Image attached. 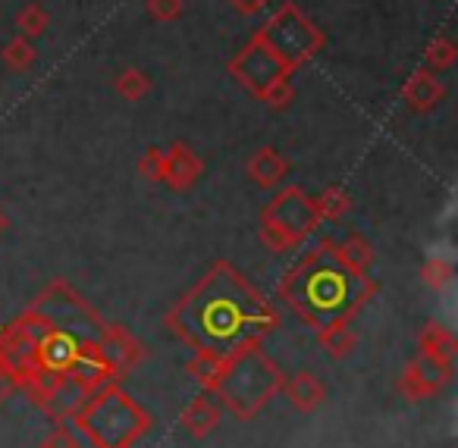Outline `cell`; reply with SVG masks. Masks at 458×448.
Returning a JSON list of instances; mask_svg holds the SVG:
<instances>
[{
	"instance_id": "cell-24",
	"label": "cell",
	"mask_w": 458,
	"mask_h": 448,
	"mask_svg": "<svg viewBox=\"0 0 458 448\" xmlns=\"http://www.w3.org/2000/svg\"><path fill=\"white\" fill-rule=\"evenodd\" d=\"M116 95L123 97V101H141V97L151 95V79H148V72L135 70V66H129V70H123L120 76H116L114 82Z\"/></svg>"
},
{
	"instance_id": "cell-23",
	"label": "cell",
	"mask_w": 458,
	"mask_h": 448,
	"mask_svg": "<svg viewBox=\"0 0 458 448\" xmlns=\"http://www.w3.org/2000/svg\"><path fill=\"white\" fill-rule=\"evenodd\" d=\"M47 26H51V16H47V10L41 7L38 0L26 4V7L16 13V32H20L22 38H29V41L41 38V35L47 32Z\"/></svg>"
},
{
	"instance_id": "cell-29",
	"label": "cell",
	"mask_w": 458,
	"mask_h": 448,
	"mask_svg": "<svg viewBox=\"0 0 458 448\" xmlns=\"http://www.w3.org/2000/svg\"><path fill=\"white\" fill-rule=\"evenodd\" d=\"M38 448H79V439H76V433L66 427V423H57V427H54L51 433L41 439Z\"/></svg>"
},
{
	"instance_id": "cell-22",
	"label": "cell",
	"mask_w": 458,
	"mask_h": 448,
	"mask_svg": "<svg viewBox=\"0 0 458 448\" xmlns=\"http://www.w3.org/2000/svg\"><path fill=\"white\" fill-rule=\"evenodd\" d=\"M35 41L22 38V35H16V38H10L7 45L0 47V60H4V66L13 72H26L35 66Z\"/></svg>"
},
{
	"instance_id": "cell-18",
	"label": "cell",
	"mask_w": 458,
	"mask_h": 448,
	"mask_svg": "<svg viewBox=\"0 0 458 448\" xmlns=\"http://www.w3.org/2000/svg\"><path fill=\"white\" fill-rule=\"evenodd\" d=\"M226 364H229V354H216V351H195V358L185 364L189 376L201 385V392H210L214 395L220 389V379L226 373Z\"/></svg>"
},
{
	"instance_id": "cell-27",
	"label": "cell",
	"mask_w": 458,
	"mask_h": 448,
	"mask_svg": "<svg viewBox=\"0 0 458 448\" xmlns=\"http://www.w3.org/2000/svg\"><path fill=\"white\" fill-rule=\"evenodd\" d=\"M139 176L148 182H164V148H148L139 157Z\"/></svg>"
},
{
	"instance_id": "cell-30",
	"label": "cell",
	"mask_w": 458,
	"mask_h": 448,
	"mask_svg": "<svg viewBox=\"0 0 458 448\" xmlns=\"http://www.w3.org/2000/svg\"><path fill=\"white\" fill-rule=\"evenodd\" d=\"M229 7L236 10V13H242V16H255V13H261L264 7H267L270 0H226Z\"/></svg>"
},
{
	"instance_id": "cell-8",
	"label": "cell",
	"mask_w": 458,
	"mask_h": 448,
	"mask_svg": "<svg viewBox=\"0 0 458 448\" xmlns=\"http://www.w3.org/2000/svg\"><path fill=\"white\" fill-rule=\"evenodd\" d=\"M29 308L38 310L45 320H51L54 326L66 329V333H72V335H76L79 329H82V335H91V333L98 335L104 326V320L98 317V310L91 308V304L85 301V298L79 295L70 283H64V279L47 285V289L41 292Z\"/></svg>"
},
{
	"instance_id": "cell-14",
	"label": "cell",
	"mask_w": 458,
	"mask_h": 448,
	"mask_svg": "<svg viewBox=\"0 0 458 448\" xmlns=\"http://www.w3.org/2000/svg\"><path fill=\"white\" fill-rule=\"evenodd\" d=\"M280 392L289 398V404H293L299 414H314V410L327 402V383L311 370H299V373H293V376H286Z\"/></svg>"
},
{
	"instance_id": "cell-16",
	"label": "cell",
	"mask_w": 458,
	"mask_h": 448,
	"mask_svg": "<svg viewBox=\"0 0 458 448\" xmlns=\"http://www.w3.org/2000/svg\"><path fill=\"white\" fill-rule=\"evenodd\" d=\"M245 173H249V179L258 185V189H276V185L286 179L289 160L283 157L276 148L264 145V148H258V151L249 157V166H245Z\"/></svg>"
},
{
	"instance_id": "cell-15",
	"label": "cell",
	"mask_w": 458,
	"mask_h": 448,
	"mask_svg": "<svg viewBox=\"0 0 458 448\" xmlns=\"http://www.w3.org/2000/svg\"><path fill=\"white\" fill-rule=\"evenodd\" d=\"M220 417H223V408H220V402H216V395L201 392V395L191 398V402L182 408L179 423H182V429L191 435V439H204V435H210L216 427H220Z\"/></svg>"
},
{
	"instance_id": "cell-26",
	"label": "cell",
	"mask_w": 458,
	"mask_h": 448,
	"mask_svg": "<svg viewBox=\"0 0 458 448\" xmlns=\"http://www.w3.org/2000/svg\"><path fill=\"white\" fill-rule=\"evenodd\" d=\"M452 279H455V266L445 258H430L420 266V283L430 292H445L452 285Z\"/></svg>"
},
{
	"instance_id": "cell-7",
	"label": "cell",
	"mask_w": 458,
	"mask_h": 448,
	"mask_svg": "<svg viewBox=\"0 0 458 448\" xmlns=\"http://www.w3.org/2000/svg\"><path fill=\"white\" fill-rule=\"evenodd\" d=\"M255 38L264 41L293 72L299 70V66H305L314 54L324 51V45H327V35L320 32V26H314V22L301 13L295 0H283L280 7L264 20V26L255 32Z\"/></svg>"
},
{
	"instance_id": "cell-25",
	"label": "cell",
	"mask_w": 458,
	"mask_h": 448,
	"mask_svg": "<svg viewBox=\"0 0 458 448\" xmlns=\"http://www.w3.org/2000/svg\"><path fill=\"white\" fill-rule=\"evenodd\" d=\"M455 57H458V45L449 38V35H439V38H433L430 45H427V51H424V70L443 72V70H449V66L455 63Z\"/></svg>"
},
{
	"instance_id": "cell-2",
	"label": "cell",
	"mask_w": 458,
	"mask_h": 448,
	"mask_svg": "<svg viewBox=\"0 0 458 448\" xmlns=\"http://www.w3.org/2000/svg\"><path fill=\"white\" fill-rule=\"evenodd\" d=\"M377 295V283L364 273L355 276L336 258V241L324 239L283 276L280 298L308 323L320 329L339 317H355Z\"/></svg>"
},
{
	"instance_id": "cell-12",
	"label": "cell",
	"mask_w": 458,
	"mask_h": 448,
	"mask_svg": "<svg viewBox=\"0 0 458 448\" xmlns=\"http://www.w3.org/2000/svg\"><path fill=\"white\" fill-rule=\"evenodd\" d=\"M201 157L189 145L173 141L170 148H164V185H170L173 191H189L201 179Z\"/></svg>"
},
{
	"instance_id": "cell-28",
	"label": "cell",
	"mask_w": 458,
	"mask_h": 448,
	"mask_svg": "<svg viewBox=\"0 0 458 448\" xmlns=\"http://www.w3.org/2000/svg\"><path fill=\"white\" fill-rule=\"evenodd\" d=\"M145 10L154 22H176L182 16V0H145Z\"/></svg>"
},
{
	"instance_id": "cell-6",
	"label": "cell",
	"mask_w": 458,
	"mask_h": 448,
	"mask_svg": "<svg viewBox=\"0 0 458 448\" xmlns=\"http://www.w3.org/2000/svg\"><path fill=\"white\" fill-rule=\"evenodd\" d=\"M226 72L242 85L249 95H255L258 101H264L267 107L280 110L293 101V70L270 51L264 41H258L255 35L249 38V45L226 63Z\"/></svg>"
},
{
	"instance_id": "cell-13",
	"label": "cell",
	"mask_w": 458,
	"mask_h": 448,
	"mask_svg": "<svg viewBox=\"0 0 458 448\" xmlns=\"http://www.w3.org/2000/svg\"><path fill=\"white\" fill-rule=\"evenodd\" d=\"M445 97V89L443 82L437 79V72L430 70H414L411 76H408V82L402 85V101H405L408 110H414V114H430V110L439 107V101Z\"/></svg>"
},
{
	"instance_id": "cell-4",
	"label": "cell",
	"mask_w": 458,
	"mask_h": 448,
	"mask_svg": "<svg viewBox=\"0 0 458 448\" xmlns=\"http://www.w3.org/2000/svg\"><path fill=\"white\" fill-rule=\"evenodd\" d=\"M283 370L274 358L261 351V345L239 348L229 354L226 373L220 379V389L214 392L220 408H226L239 420H251L264 404L283 389Z\"/></svg>"
},
{
	"instance_id": "cell-9",
	"label": "cell",
	"mask_w": 458,
	"mask_h": 448,
	"mask_svg": "<svg viewBox=\"0 0 458 448\" xmlns=\"http://www.w3.org/2000/svg\"><path fill=\"white\" fill-rule=\"evenodd\" d=\"M64 376L70 379L72 392H76L79 398H89L91 392H98L107 383H120V379L110 373L95 335H79L70 351V360H66V367H64Z\"/></svg>"
},
{
	"instance_id": "cell-19",
	"label": "cell",
	"mask_w": 458,
	"mask_h": 448,
	"mask_svg": "<svg viewBox=\"0 0 458 448\" xmlns=\"http://www.w3.org/2000/svg\"><path fill=\"white\" fill-rule=\"evenodd\" d=\"M314 333H318L320 348H324V351L330 354L333 360L349 358L352 348H355V342H358V335H355V329H352L349 317H339V320L324 323V326L314 329Z\"/></svg>"
},
{
	"instance_id": "cell-20",
	"label": "cell",
	"mask_w": 458,
	"mask_h": 448,
	"mask_svg": "<svg viewBox=\"0 0 458 448\" xmlns=\"http://www.w3.org/2000/svg\"><path fill=\"white\" fill-rule=\"evenodd\" d=\"M336 258L349 273L364 276L370 270V264H374V245L361 232H349L343 241H336Z\"/></svg>"
},
{
	"instance_id": "cell-17",
	"label": "cell",
	"mask_w": 458,
	"mask_h": 448,
	"mask_svg": "<svg viewBox=\"0 0 458 448\" xmlns=\"http://www.w3.org/2000/svg\"><path fill=\"white\" fill-rule=\"evenodd\" d=\"M418 351L430 354V358H437V360H445V364H455V354H458L455 333L437 320L424 323V329L418 333Z\"/></svg>"
},
{
	"instance_id": "cell-10",
	"label": "cell",
	"mask_w": 458,
	"mask_h": 448,
	"mask_svg": "<svg viewBox=\"0 0 458 448\" xmlns=\"http://www.w3.org/2000/svg\"><path fill=\"white\" fill-rule=\"evenodd\" d=\"M452 376H455V364H445V360L418 351L402 370L399 395L408 398V402H427V398L439 395L452 383Z\"/></svg>"
},
{
	"instance_id": "cell-5",
	"label": "cell",
	"mask_w": 458,
	"mask_h": 448,
	"mask_svg": "<svg viewBox=\"0 0 458 448\" xmlns=\"http://www.w3.org/2000/svg\"><path fill=\"white\" fill-rule=\"evenodd\" d=\"M318 226L320 220L318 210H314V198L301 185H289V189L276 191L261 207L258 235H261L267 251L283 254L299 248Z\"/></svg>"
},
{
	"instance_id": "cell-11",
	"label": "cell",
	"mask_w": 458,
	"mask_h": 448,
	"mask_svg": "<svg viewBox=\"0 0 458 448\" xmlns=\"http://www.w3.org/2000/svg\"><path fill=\"white\" fill-rule=\"evenodd\" d=\"M95 339H98V345H101L104 360H107L110 373H114L116 379H123L129 370H135V367L145 360V345H141L123 323H104Z\"/></svg>"
},
{
	"instance_id": "cell-31",
	"label": "cell",
	"mask_w": 458,
	"mask_h": 448,
	"mask_svg": "<svg viewBox=\"0 0 458 448\" xmlns=\"http://www.w3.org/2000/svg\"><path fill=\"white\" fill-rule=\"evenodd\" d=\"M7 229H10V216H7V210L0 207V235L7 232Z\"/></svg>"
},
{
	"instance_id": "cell-21",
	"label": "cell",
	"mask_w": 458,
	"mask_h": 448,
	"mask_svg": "<svg viewBox=\"0 0 458 448\" xmlns=\"http://www.w3.org/2000/svg\"><path fill=\"white\" fill-rule=\"evenodd\" d=\"M314 210L320 223H339L352 210V195L343 185H330L320 191V198H314Z\"/></svg>"
},
{
	"instance_id": "cell-1",
	"label": "cell",
	"mask_w": 458,
	"mask_h": 448,
	"mask_svg": "<svg viewBox=\"0 0 458 448\" xmlns=\"http://www.w3.org/2000/svg\"><path fill=\"white\" fill-rule=\"evenodd\" d=\"M274 326L276 308L229 260H216L166 314V329L176 339L216 354L261 345Z\"/></svg>"
},
{
	"instance_id": "cell-3",
	"label": "cell",
	"mask_w": 458,
	"mask_h": 448,
	"mask_svg": "<svg viewBox=\"0 0 458 448\" xmlns=\"http://www.w3.org/2000/svg\"><path fill=\"white\" fill-rule=\"evenodd\" d=\"M70 420L95 448H132L151 429V414L120 383H107L82 398Z\"/></svg>"
}]
</instances>
